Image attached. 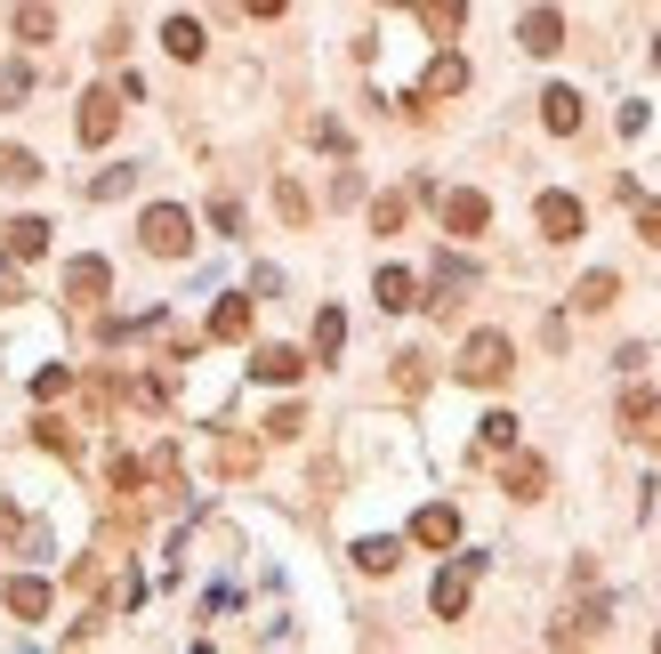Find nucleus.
<instances>
[{
    "mask_svg": "<svg viewBox=\"0 0 661 654\" xmlns=\"http://www.w3.org/2000/svg\"><path fill=\"white\" fill-rule=\"evenodd\" d=\"M396 388H404V396H420V388H428V356H396Z\"/></svg>",
    "mask_w": 661,
    "mask_h": 654,
    "instance_id": "33",
    "label": "nucleus"
},
{
    "mask_svg": "<svg viewBox=\"0 0 661 654\" xmlns=\"http://www.w3.org/2000/svg\"><path fill=\"white\" fill-rule=\"evenodd\" d=\"M532 218H541V235H549V242H573V235L589 227V211H581L573 194H541V202H532Z\"/></svg>",
    "mask_w": 661,
    "mask_h": 654,
    "instance_id": "6",
    "label": "nucleus"
},
{
    "mask_svg": "<svg viewBox=\"0 0 661 654\" xmlns=\"http://www.w3.org/2000/svg\"><path fill=\"white\" fill-rule=\"evenodd\" d=\"M291 0H242V16H283Z\"/></svg>",
    "mask_w": 661,
    "mask_h": 654,
    "instance_id": "39",
    "label": "nucleus"
},
{
    "mask_svg": "<svg viewBox=\"0 0 661 654\" xmlns=\"http://www.w3.org/2000/svg\"><path fill=\"white\" fill-rule=\"evenodd\" d=\"M161 49H170V57H178V66H194V57H202V49H211V33H202V25H194V16H170V25H161Z\"/></svg>",
    "mask_w": 661,
    "mask_h": 654,
    "instance_id": "17",
    "label": "nucleus"
},
{
    "mask_svg": "<svg viewBox=\"0 0 661 654\" xmlns=\"http://www.w3.org/2000/svg\"><path fill=\"white\" fill-rule=\"evenodd\" d=\"M468 90V57L460 49H444L436 66H428V81H420V97H460Z\"/></svg>",
    "mask_w": 661,
    "mask_h": 654,
    "instance_id": "16",
    "label": "nucleus"
},
{
    "mask_svg": "<svg viewBox=\"0 0 661 654\" xmlns=\"http://www.w3.org/2000/svg\"><path fill=\"white\" fill-rule=\"evenodd\" d=\"M33 444H49V453H65V461L81 453V444H73V428L57 420V413H40V420H33Z\"/></svg>",
    "mask_w": 661,
    "mask_h": 654,
    "instance_id": "28",
    "label": "nucleus"
},
{
    "mask_svg": "<svg viewBox=\"0 0 661 654\" xmlns=\"http://www.w3.org/2000/svg\"><path fill=\"white\" fill-rule=\"evenodd\" d=\"M404 227V194H380L371 202V235H396Z\"/></svg>",
    "mask_w": 661,
    "mask_h": 654,
    "instance_id": "30",
    "label": "nucleus"
},
{
    "mask_svg": "<svg viewBox=\"0 0 661 654\" xmlns=\"http://www.w3.org/2000/svg\"><path fill=\"white\" fill-rule=\"evenodd\" d=\"M339 347H347V316H339V308H323V316H315V364H330Z\"/></svg>",
    "mask_w": 661,
    "mask_h": 654,
    "instance_id": "22",
    "label": "nucleus"
},
{
    "mask_svg": "<svg viewBox=\"0 0 661 654\" xmlns=\"http://www.w3.org/2000/svg\"><path fill=\"white\" fill-rule=\"evenodd\" d=\"M57 33V9L49 0H25V9H16V40H49Z\"/></svg>",
    "mask_w": 661,
    "mask_h": 654,
    "instance_id": "27",
    "label": "nucleus"
},
{
    "mask_svg": "<svg viewBox=\"0 0 661 654\" xmlns=\"http://www.w3.org/2000/svg\"><path fill=\"white\" fill-rule=\"evenodd\" d=\"M73 130H81V146H106V138L121 130V97L113 90H89V97H81V114H73Z\"/></svg>",
    "mask_w": 661,
    "mask_h": 654,
    "instance_id": "5",
    "label": "nucleus"
},
{
    "mask_svg": "<svg viewBox=\"0 0 661 654\" xmlns=\"http://www.w3.org/2000/svg\"><path fill=\"white\" fill-rule=\"evenodd\" d=\"M508 372H516L508 332H468V347H460V380H468V388H501Z\"/></svg>",
    "mask_w": 661,
    "mask_h": 654,
    "instance_id": "1",
    "label": "nucleus"
},
{
    "mask_svg": "<svg viewBox=\"0 0 661 654\" xmlns=\"http://www.w3.org/2000/svg\"><path fill=\"white\" fill-rule=\"evenodd\" d=\"M613 299H622V275H613V267H597V275L573 283V308H581V316H605Z\"/></svg>",
    "mask_w": 661,
    "mask_h": 654,
    "instance_id": "13",
    "label": "nucleus"
},
{
    "mask_svg": "<svg viewBox=\"0 0 661 654\" xmlns=\"http://www.w3.org/2000/svg\"><path fill=\"white\" fill-rule=\"evenodd\" d=\"M411 542H420V549H452V542H460V509H452V501H428L420 518H411Z\"/></svg>",
    "mask_w": 661,
    "mask_h": 654,
    "instance_id": "8",
    "label": "nucleus"
},
{
    "mask_svg": "<svg viewBox=\"0 0 661 654\" xmlns=\"http://www.w3.org/2000/svg\"><path fill=\"white\" fill-rule=\"evenodd\" d=\"M541 121H549L556 138H573V130H581V90H549L541 97Z\"/></svg>",
    "mask_w": 661,
    "mask_h": 654,
    "instance_id": "18",
    "label": "nucleus"
},
{
    "mask_svg": "<svg viewBox=\"0 0 661 654\" xmlns=\"http://www.w3.org/2000/svg\"><path fill=\"white\" fill-rule=\"evenodd\" d=\"M40 178V154H25V146H0V187H33Z\"/></svg>",
    "mask_w": 661,
    "mask_h": 654,
    "instance_id": "25",
    "label": "nucleus"
},
{
    "mask_svg": "<svg viewBox=\"0 0 661 654\" xmlns=\"http://www.w3.org/2000/svg\"><path fill=\"white\" fill-rule=\"evenodd\" d=\"M0 242H9V259L25 267V259L49 251V218H9V227H0Z\"/></svg>",
    "mask_w": 661,
    "mask_h": 654,
    "instance_id": "12",
    "label": "nucleus"
},
{
    "mask_svg": "<svg viewBox=\"0 0 661 654\" xmlns=\"http://www.w3.org/2000/svg\"><path fill=\"white\" fill-rule=\"evenodd\" d=\"M396 558H404V549L387 542V534H371V542H356V566H363V574H396Z\"/></svg>",
    "mask_w": 661,
    "mask_h": 654,
    "instance_id": "24",
    "label": "nucleus"
},
{
    "mask_svg": "<svg viewBox=\"0 0 661 654\" xmlns=\"http://www.w3.org/2000/svg\"><path fill=\"white\" fill-rule=\"evenodd\" d=\"M113 292V267H106V259H73V267H65V299H73V308H97V299H106Z\"/></svg>",
    "mask_w": 661,
    "mask_h": 654,
    "instance_id": "7",
    "label": "nucleus"
},
{
    "mask_svg": "<svg viewBox=\"0 0 661 654\" xmlns=\"http://www.w3.org/2000/svg\"><path fill=\"white\" fill-rule=\"evenodd\" d=\"M629 211H637V235H646L653 251H661V202H629Z\"/></svg>",
    "mask_w": 661,
    "mask_h": 654,
    "instance_id": "37",
    "label": "nucleus"
},
{
    "mask_svg": "<svg viewBox=\"0 0 661 654\" xmlns=\"http://www.w3.org/2000/svg\"><path fill=\"white\" fill-rule=\"evenodd\" d=\"M106 477H113V494H137V485H146V461H130V453H113V468H106Z\"/></svg>",
    "mask_w": 661,
    "mask_h": 654,
    "instance_id": "31",
    "label": "nucleus"
},
{
    "mask_svg": "<svg viewBox=\"0 0 661 654\" xmlns=\"http://www.w3.org/2000/svg\"><path fill=\"white\" fill-rule=\"evenodd\" d=\"M0 299H25V275H16V259H0Z\"/></svg>",
    "mask_w": 661,
    "mask_h": 654,
    "instance_id": "38",
    "label": "nucleus"
},
{
    "mask_svg": "<svg viewBox=\"0 0 661 654\" xmlns=\"http://www.w3.org/2000/svg\"><path fill=\"white\" fill-rule=\"evenodd\" d=\"M211 340H251V299L226 292L218 308H211Z\"/></svg>",
    "mask_w": 661,
    "mask_h": 654,
    "instance_id": "19",
    "label": "nucleus"
},
{
    "mask_svg": "<svg viewBox=\"0 0 661 654\" xmlns=\"http://www.w3.org/2000/svg\"><path fill=\"white\" fill-rule=\"evenodd\" d=\"M436 211H444V235H452V242H477V235L492 227V202H484L477 187H460V194H436Z\"/></svg>",
    "mask_w": 661,
    "mask_h": 654,
    "instance_id": "4",
    "label": "nucleus"
},
{
    "mask_svg": "<svg viewBox=\"0 0 661 654\" xmlns=\"http://www.w3.org/2000/svg\"><path fill=\"white\" fill-rule=\"evenodd\" d=\"M137 242H146L154 259H185V251H194V218H185L178 202H154V211L137 218Z\"/></svg>",
    "mask_w": 661,
    "mask_h": 654,
    "instance_id": "2",
    "label": "nucleus"
},
{
    "mask_svg": "<svg viewBox=\"0 0 661 654\" xmlns=\"http://www.w3.org/2000/svg\"><path fill=\"white\" fill-rule=\"evenodd\" d=\"M299 428H307V413H299V404H283V413H275V420H266V437H283V444H291V437H299Z\"/></svg>",
    "mask_w": 661,
    "mask_h": 654,
    "instance_id": "36",
    "label": "nucleus"
},
{
    "mask_svg": "<svg viewBox=\"0 0 661 654\" xmlns=\"http://www.w3.org/2000/svg\"><path fill=\"white\" fill-rule=\"evenodd\" d=\"M25 90H33V66L16 57V66H9V81H0V106H25Z\"/></svg>",
    "mask_w": 661,
    "mask_h": 654,
    "instance_id": "34",
    "label": "nucleus"
},
{
    "mask_svg": "<svg viewBox=\"0 0 661 654\" xmlns=\"http://www.w3.org/2000/svg\"><path fill=\"white\" fill-rule=\"evenodd\" d=\"M275 211H283V227H307V218H315V202H307L299 178H283V187H275Z\"/></svg>",
    "mask_w": 661,
    "mask_h": 654,
    "instance_id": "26",
    "label": "nucleus"
},
{
    "mask_svg": "<svg viewBox=\"0 0 661 654\" xmlns=\"http://www.w3.org/2000/svg\"><path fill=\"white\" fill-rule=\"evenodd\" d=\"M371 292H380V308H387V316L420 308V275H411V267H380V283H371Z\"/></svg>",
    "mask_w": 661,
    "mask_h": 654,
    "instance_id": "14",
    "label": "nucleus"
},
{
    "mask_svg": "<svg viewBox=\"0 0 661 654\" xmlns=\"http://www.w3.org/2000/svg\"><path fill=\"white\" fill-rule=\"evenodd\" d=\"M0 598H9L16 622H40V615H49V582H40V574H9V590H0Z\"/></svg>",
    "mask_w": 661,
    "mask_h": 654,
    "instance_id": "10",
    "label": "nucleus"
},
{
    "mask_svg": "<svg viewBox=\"0 0 661 654\" xmlns=\"http://www.w3.org/2000/svg\"><path fill=\"white\" fill-rule=\"evenodd\" d=\"M130 187H137V162H121V170L89 178V202H113V194H130Z\"/></svg>",
    "mask_w": 661,
    "mask_h": 654,
    "instance_id": "29",
    "label": "nucleus"
},
{
    "mask_svg": "<svg viewBox=\"0 0 661 654\" xmlns=\"http://www.w3.org/2000/svg\"><path fill=\"white\" fill-rule=\"evenodd\" d=\"M516 40H525L532 57H556V49H565V16H556V9H532L525 25H516Z\"/></svg>",
    "mask_w": 661,
    "mask_h": 654,
    "instance_id": "11",
    "label": "nucleus"
},
{
    "mask_svg": "<svg viewBox=\"0 0 661 654\" xmlns=\"http://www.w3.org/2000/svg\"><path fill=\"white\" fill-rule=\"evenodd\" d=\"M653 404H661L653 388H629V396H622V420H629V428H646V420H653Z\"/></svg>",
    "mask_w": 661,
    "mask_h": 654,
    "instance_id": "32",
    "label": "nucleus"
},
{
    "mask_svg": "<svg viewBox=\"0 0 661 654\" xmlns=\"http://www.w3.org/2000/svg\"><path fill=\"white\" fill-rule=\"evenodd\" d=\"M251 372H259L266 388H291V380L307 372V356H299V347H259V356H251Z\"/></svg>",
    "mask_w": 661,
    "mask_h": 654,
    "instance_id": "15",
    "label": "nucleus"
},
{
    "mask_svg": "<svg viewBox=\"0 0 661 654\" xmlns=\"http://www.w3.org/2000/svg\"><path fill=\"white\" fill-rule=\"evenodd\" d=\"M251 468H259V444L251 437H226L218 444V477H251Z\"/></svg>",
    "mask_w": 661,
    "mask_h": 654,
    "instance_id": "23",
    "label": "nucleus"
},
{
    "mask_svg": "<svg viewBox=\"0 0 661 654\" xmlns=\"http://www.w3.org/2000/svg\"><path fill=\"white\" fill-rule=\"evenodd\" d=\"M420 25L436 33V40H452V33L468 25V0H420Z\"/></svg>",
    "mask_w": 661,
    "mask_h": 654,
    "instance_id": "20",
    "label": "nucleus"
},
{
    "mask_svg": "<svg viewBox=\"0 0 661 654\" xmlns=\"http://www.w3.org/2000/svg\"><path fill=\"white\" fill-rule=\"evenodd\" d=\"M65 388H73V372H65V364H49V372H33V396H40V404H49V396H65Z\"/></svg>",
    "mask_w": 661,
    "mask_h": 654,
    "instance_id": "35",
    "label": "nucleus"
},
{
    "mask_svg": "<svg viewBox=\"0 0 661 654\" xmlns=\"http://www.w3.org/2000/svg\"><path fill=\"white\" fill-rule=\"evenodd\" d=\"M501 485H508V501H541V494H549V461H541V453H516V461L501 468Z\"/></svg>",
    "mask_w": 661,
    "mask_h": 654,
    "instance_id": "9",
    "label": "nucleus"
},
{
    "mask_svg": "<svg viewBox=\"0 0 661 654\" xmlns=\"http://www.w3.org/2000/svg\"><path fill=\"white\" fill-rule=\"evenodd\" d=\"M477 453H516V413H484V428H477Z\"/></svg>",
    "mask_w": 661,
    "mask_h": 654,
    "instance_id": "21",
    "label": "nucleus"
},
{
    "mask_svg": "<svg viewBox=\"0 0 661 654\" xmlns=\"http://www.w3.org/2000/svg\"><path fill=\"white\" fill-rule=\"evenodd\" d=\"M477 566H484V558H452L444 574H436V590H428L436 622H460V615H468V598H477Z\"/></svg>",
    "mask_w": 661,
    "mask_h": 654,
    "instance_id": "3",
    "label": "nucleus"
},
{
    "mask_svg": "<svg viewBox=\"0 0 661 654\" xmlns=\"http://www.w3.org/2000/svg\"><path fill=\"white\" fill-rule=\"evenodd\" d=\"M653 66H661V49H653Z\"/></svg>",
    "mask_w": 661,
    "mask_h": 654,
    "instance_id": "41",
    "label": "nucleus"
},
{
    "mask_svg": "<svg viewBox=\"0 0 661 654\" xmlns=\"http://www.w3.org/2000/svg\"><path fill=\"white\" fill-rule=\"evenodd\" d=\"M637 437H646V444H653V453H661V404H653V420H646V428H637Z\"/></svg>",
    "mask_w": 661,
    "mask_h": 654,
    "instance_id": "40",
    "label": "nucleus"
}]
</instances>
